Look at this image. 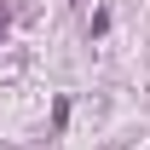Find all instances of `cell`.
<instances>
[{"label": "cell", "instance_id": "obj_1", "mask_svg": "<svg viewBox=\"0 0 150 150\" xmlns=\"http://www.w3.org/2000/svg\"><path fill=\"white\" fill-rule=\"evenodd\" d=\"M0 35H6V12H0Z\"/></svg>", "mask_w": 150, "mask_h": 150}]
</instances>
